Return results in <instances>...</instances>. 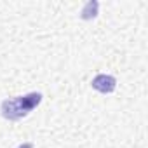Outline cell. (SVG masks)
<instances>
[{
	"label": "cell",
	"mask_w": 148,
	"mask_h": 148,
	"mask_svg": "<svg viewBox=\"0 0 148 148\" xmlns=\"http://www.w3.org/2000/svg\"><path fill=\"white\" fill-rule=\"evenodd\" d=\"M40 101H42L40 92H30L25 96H18L14 99H5L0 106V112L9 120H18L21 117H26L35 106L40 105Z\"/></svg>",
	"instance_id": "1"
},
{
	"label": "cell",
	"mask_w": 148,
	"mask_h": 148,
	"mask_svg": "<svg viewBox=\"0 0 148 148\" xmlns=\"http://www.w3.org/2000/svg\"><path fill=\"white\" fill-rule=\"evenodd\" d=\"M91 84H92V89H96L98 92H103V94H110V92H113L115 87H117L115 77L106 75V73H99V75H96Z\"/></svg>",
	"instance_id": "2"
}]
</instances>
